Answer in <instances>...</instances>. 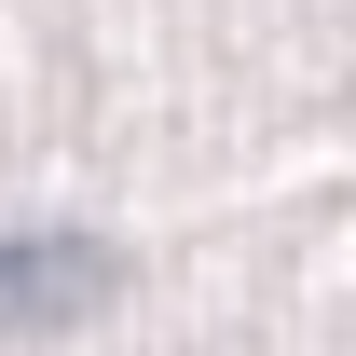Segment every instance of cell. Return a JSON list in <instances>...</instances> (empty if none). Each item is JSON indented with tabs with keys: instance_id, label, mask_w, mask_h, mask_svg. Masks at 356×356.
Wrapping results in <instances>:
<instances>
[{
	"instance_id": "obj_1",
	"label": "cell",
	"mask_w": 356,
	"mask_h": 356,
	"mask_svg": "<svg viewBox=\"0 0 356 356\" xmlns=\"http://www.w3.org/2000/svg\"><path fill=\"white\" fill-rule=\"evenodd\" d=\"M124 288V261L96 247V233H0V343H28V329H69Z\"/></svg>"
}]
</instances>
